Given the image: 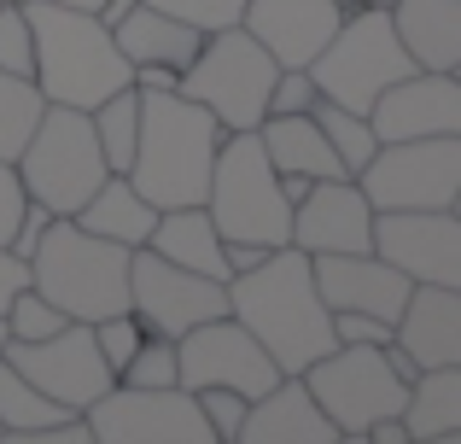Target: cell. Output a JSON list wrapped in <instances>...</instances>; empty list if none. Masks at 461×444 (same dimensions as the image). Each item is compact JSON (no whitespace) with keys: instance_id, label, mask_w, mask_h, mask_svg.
Wrapping results in <instances>:
<instances>
[{"instance_id":"obj_20","label":"cell","mask_w":461,"mask_h":444,"mask_svg":"<svg viewBox=\"0 0 461 444\" xmlns=\"http://www.w3.org/2000/svg\"><path fill=\"white\" fill-rule=\"evenodd\" d=\"M392 345L409 351L415 368H438V363H461V286H438V281H415L392 322Z\"/></svg>"},{"instance_id":"obj_15","label":"cell","mask_w":461,"mask_h":444,"mask_svg":"<svg viewBox=\"0 0 461 444\" xmlns=\"http://www.w3.org/2000/svg\"><path fill=\"white\" fill-rule=\"evenodd\" d=\"M368 251H380L409 281L461 286V217L456 211H374Z\"/></svg>"},{"instance_id":"obj_18","label":"cell","mask_w":461,"mask_h":444,"mask_svg":"<svg viewBox=\"0 0 461 444\" xmlns=\"http://www.w3.org/2000/svg\"><path fill=\"white\" fill-rule=\"evenodd\" d=\"M374 234V205L362 199L357 176H327V182H310V194L293 205V240L304 258H321V251H368Z\"/></svg>"},{"instance_id":"obj_11","label":"cell","mask_w":461,"mask_h":444,"mask_svg":"<svg viewBox=\"0 0 461 444\" xmlns=\"http://www.w3.org/2000/svg\"><path fill=\"white\" fill-rule=\"evenodd\" d=\"M94 444H216L199 398L187 386H112L88 403Z\"/></svg>"},{"instance_id":"obj_8","label":"cell","mask_w":461,"mask_h":444,"mask_svg":"<svg viewBox=\"0 0 461 444\" xmlns=\"http://www.w3.org/2000/svg\"><path fill=\"white\" fill-rule=\"evenodd\" d=\"M304 70H310V82H315L321 100H339V105H350V112H368L374 94L392 88L397 77H409L415 59H409L403 41H397L392 12L362 6V12H345V18H339V30L327 35V47Z\"/></svg>"},{"instance_id":"obj_26","label":"cell","mask_w":461,"mask_h":444,"mask_svg":"<svg viewBox=\"0 0 461 444\" xmlns=\"http://www.w3.org/2000/svg\"><path fill=\"white\" fill-rule=\"evenodd\" d=\"M147 246L158 251V258L181 263V269H199V275H211V281H228L222 234H216V222H211V211H204V205H169V211H158Z\"/></svg>"},{"instance_id":"obj_34","label":"cell","mask_w":461,"mask_h":444,"mask_svg":"<svg viewBox=\"0 0 461 444\" xmlns=\"http://www.w3.org/2000/svg\"><path fill=\"white\" fill-rule=\"evenodd\" d=\"M0 70L35 77V35L23 18V0H0Z\"/></svg>"},{"instance_id":"obj_7","label":"cell","mask_w":461,"mask_h":444,"mask_svg":"<svg viewBox=\"0 0 461 444\" xmlns=\"http://www.w3.org/2000/svg\"><path fill=\"white\" fill-rule=\"evenodd\" d=\"M12 164H18L23 194L41 199L53 217H77L82 199L112 176L100 140H94L88 112H77V105H47L41 123L30 129V140H23V152Z\"/></svg>"},{"instance_id":"obj_9","label":"cell","mask_w":461,"mask_h":444,"mask_svg":"<svg viewBox=\"0 0 461 444\" xmlns=\"http://www.w3.org/2000/svg\"><path fill=\"white\" fill-rule=\"evenodd\" d=\"M304 386L321 403V415L339 427V439H357V444L380 415H403V398H409V380L397 375L385 345H333L304 368Z\"/></svg>"},{"instance_id":"obj_10","label":"cell","mask_w":461,"mask_h":444,"mask_svg":"<svg viewBox=\"0 0 461 444\" xmlns=\"http://www.w3.org/2000/svg\"><path fill=\"white\" fill-rule=\"evenodd\" d=\"M374 211H456L461 205V135L380 140L357 176Z\"/></svg>"},{"instance_id":"obj_17","label":"cell","mask_w":461,"mask_h":444,"mask_svg":"<svg viewBox=\"0 0 461 444\" xmlns=\"http://www.w3.org/2000/svg\"><path fill=\"white\" fill-rule=\"evenodd\" d=\"M310 275H315V293H321V304L333 316L339 310H357V316H380V322H397L409 286H415L380 251H321V258H310Z\"/></svg>"},{"instance_id":"obj_43","label":"cell","mask_w":461,"mask_h":444,"mask_svg":"<svg viewBox=\"0 0 461 444\" xmlns=\"http://www.w3.org/2000/svg\"><path fill=\"white\" fill-rule=\"evenodd\" d=\"M129 6H135V0H100V12H94V18H100V23H105V30H112V23H117V18H123V12H129Z\"/></svg>"},{"instance_id":"obj_35","label":"cell","mask_w":461,"mask_h":444,"mask_svg":"<svg viewBox=\"0 0 461 444\" xmlns=\"http://www.w3.org/2000/svg\"><path fill=\"white\" fill-rule=\"evenodd\" d=\"M88 328H94V345H100V357H105V368H112V380L123 375V363L135 357V345L147 340V328H140V316H135V310L100 316V322H88Z\"/></svg>"},{"instance_id":"obj_22","label":"cell","mask_w":461,"mask_h":444,"mask_svg":"<svg viewBox=\"0 0 461 444\" xmlns=\"http://www.w3.org/2000/svg\"><path fill=\"white\" fill-rule=\"evenodd\" d=\"M385 12L415 70H461V0H392Z\"/></svg>"},{"instance_id":"obj_19","label":"cell","mask_w":461,"mask_h":444,"mask_svg":"<svg viewBox=\"0 0 461 444\" xmlns=\"http://www.w3.org/2000/svg\"><path fill=\"white\" fill-rule=\"evenodd\" d=\"M339 18H345L339 0H246L240 12L246 35H258L275 65H310L339 30Z\"/></svg>"},{"instance_id":"obj_12","label":"cell","mask_w":461,"mask_h":444,"mask_svg":"<svg viewBox=\"0 0 461 444\" xmlns=\"http://www.w3.org/2000/svg\"><path fill=\"white\" fill-rule=\"evenodd\" d=\"M129 310L140 316L147 333L181 340L199 322L228 316V281H211L199 269H181V263L158 258L152 246H135L129 251Z\"/></svg>"},{"instance_id":"obj_14","label":"cell","mask_w":461,"mask_h":444,"mask_svg":"<svg viewBox=\"0 0 461 444\" xmlns=\"http://www.w3.org/2000/svg\"><path fill=\"white\" fill-rule=\"evenodd\" d=\"M0 357H6L23 380H35L53 403H65V410H88V403L112 386V368H105L88 322H65V328L47 333V340H6Z\"/></svg>"},{"instance_id":"obj_3","label":"cell","mask_w":461,"mask_h":444,"mask_svg":"<svg viewBox=\"0 0 461 444\" xmlns=\"http://www.w3.org/2000/svg\"><path fill=\"white\" fill-rule=\"evenodd\" d=\"M23 18H30V35H35V88H41L47 105L94 112L112 88L129 82V59L117 53L112 30L94 12L23 0Z\"/></svg>"},{"instance_id":"obj_38","label":"cell","mask_w":461,"mask_h":444,"mask_svg":"<svg viewBox=\"0 0 461 444\" xmlns=\"http://www.w3.org/2000/svg\"><path fill=\"white\" fill-rule=\"evenodd\" d=\"M333 345H392V322L339 310V316H333Z\"/></svg>"},{"instance_id":"obj_28","label":"cell","mask_w":461,"mask_h":444,"mask_svg":"<svg viewBox=\"0 0 461 444\" xmlns=\"http://www.w3.org/2000/svg\"><path fill=\"white\" fill-rule=\"evenodd\" d=\"M88 123H94V140H100V152H105V170H129V159H135V135H140V88H135V82L112 88L88 112Z\"/></svg>"},{"instance_id":"obj_5","label":"cell","mask_w":461,"mask_h":444,"mask_svg":"<svg viewBox=\"0 0 461 444\" xmlns=\"http://www.w3.org/2000/svg\"><path fill=\"white\" fill-rule=\"evenodd\" d=\"M204 211H211L222 240H258V246H286L293 240V205L281 194L269 152H263L258 129H234L222 135L211 159V187H204Z\"/></svg>"},{"instance_id":"obj_27","label":"cell","mask_w":461,"mask_h":444,"mask_svg":"<svg viewBox=\"0 0 461 444\" xmlns=\"http://www.w3.org/2000/svg\"><path fill=\"white\" fill-rule=\"evenodd\" d=\"M77 222L88 228V234L117 240V246L135 251V246H147V234H152V222H158V205L135 194V182H129L123 170H112V176H105V182L94 187L88 199H82Z\"/></svg>"},{"instance_id":"obj_4","label":"cell","mask_w":461,"mask_h":444,"mask_svg":"<svg viewBox=\"0 0 461 444\" xmlns=\"http://www.w3.org/2000/svg\"><path fill=\"white\" fill-rule=\"evenodd\" d=\"M30 286L70 322L129 310V246L88 234L77 217H53L30 251Z\"/></svg>"},{"instance_id":"obj_23","label":"cell","mask_w":461,"mask_h":444,"mask_svg":"<svg viewBox=\"0 0 461 444\" xmlns=\"http://www.w3.org/2000/svg\"><path fill=\"white\" fill-rule=\"evenodd\" d=\"M112 41H117V53H123L129 65H169V70H187L204 35L193 30V23H181V18H169V12L147 6V0H135V6H129L123 18L112 23Z\"/></svg>"},{"instance_id":"obj_32","label":"cell","mask_w":461,"mask_h":444,"mask_svg":"<svg viewBox=\"0 0 461 444\" xmlns=\"http://www.w3.org/2000/svg\"><path fill=\"white\" fill-rule=\"evenodd\" d=\"M117 380H123V386H181L176 380V340H169V333H147Z\"/></svg>"},{"instance_id":"obj_44","label":"cell","mask_w":461,"mask_h":444,"mask_svg":"<svg viewBox=\"0 0 461 444\" xmlns=\"http://www.w3.org/2000/svg\"><path fill=\"white\" fill-rule=\"evenodd\" d=\"M345 12H362V6H392V0H339Z\"/></svg>"},{"instance_id":"obj_36","label":"cell","mask_w":461,"mask_h":444,"mask_svg":"<svg viewBox=\"0 0 461 444\" xmlns=\"http://www.w3.org/2000/svg\"><path fill=\"white\" fill-rule=\"evenodd\" d=\"M147 6L169 12V18H181V23H193L199 35H211V30H228V23H240L246 0H147Z\"/></svg>"},{"instance_id":"obj_24","label":"cell","mask_w":461,"mask_h":444,"mask_svg":"<svg viewBox=\"0 0 461 444\" xmlns=\"http://www.w3.org/2000/svg\"><path fill=\"white\" fill-rule=\"evenodd\" d=\"M409 444H456L461 439V363L420 368L403 398Z\"/></svg>"},{"instance_id":"obj_33","label":"cell","mask_w":461,"mask_h":444,"mask_svg":"<svg viewBox=\"0 0 461 444\" xmlns=\"http://www.w3.org/2000/svg\"><path fill=\"white\" fill-rule=\"evenodd\" d=\"M65 322H70V316H65L59 304H47L35 286H18V293H12V304H6L12 340H47V333H59Z\"/></svg>"},{"instance_id":"obj_45","label":"cell","mask_w":461,"mask_h":444,"mask_svg":"<svg viewBox=\"0 0 461 444\" xmlns=\"http://www.w3.org/2000/svg\"><path fill=\"white\" fill-rule=\"evenodd\" d=\"M53 6H77V12H100V0H53Z\"/></svg>"},{"instance_id":"obj_1","label":"cell","mask_w":461,"mask_h":444,"mask_svg":"<svg viewBox=\"0 0 461 444\" xmlns=\"http://www.w3.org/2000/svg\"><path fill=\"white\" fill-rule=\"evenodd\" d=\"M228 316L258 333L281 375H304L321 351H333V310L321 304L298 246H275L258 269L228 275Z\"/></svg>"},{"instance_id":"obj_41","label":"cell","mask_w":461,"mask_h":444,"mask_svg":"<svg viewBox=\"0 0 461 444\" xmlns=\"http://www.w3.org/2000/svg\"><path fill=\"white\" fill-rule=\"evenodd\" d=\"M263 258H269V246H258V240H222V263H228V275L258 269Z\"/></svg>"},{"instance_id":"obj_29","label":"cell","mask_w":461,"mask_h":444,"mask_svg":"<svg viewBox=\"0 0 461 444\" xmlns=\"http://www.w3.org/2000/svg\"><path fill=\"white\" fill-rule=\"evenodd\" d=\"M65 415H82V410L53 403L35 380H23L18 368L0 357V439L6 433H30V427H47V421H65Z\"/></svg>"},{"instance_id":"obj_25","label":"cell","mask_w":461,"mask_h":444,"mask_svg":"<svg viewBox=\"0 0 461 444\" xmlns=\"http://www.w3.org/2000/svg\"><path fill=\"white\" fill-rule=\"evenodd\" d=\"M258 140L263 152H269L275 176H304V182H327V176H345V164L333 159V147H327L321 123H315L310 112H293V117H263L258 123Z\"/></svg>"},{"instance_id":"obj_40","label":"cell","mask_w":461,"mask_h":444,"mask_svg":"<svg viewBox=\"0 0 461 444\" xmlns=\"http://www.w3.org/2000/svg\"><path fill=\"white\" fill-rule=\"evenodd\" d=\"M30 205V194H23V182H18V164H6L0 159V246L12 240V228H18V211Z\"/></svg>"},{"instance_id":"obj_6","label":"cell","mask_w":461,"mask_h":444,"mask_svg":"<svg viewBox=\"0 0 461 444\" xmlns=\"http://www.w3.org/2000/svg\"><path fill=\"white\" fill-rule=\"evenodd\" d=\"M275 59L263 53L258 35H246V23H228V30H211L193 53V65L181 70L176 94L199 100L204 112L222 123V135L234 129H258L263 112H269V88H275Z\"/></svg>"},{"instance_id":"obj_39","label":"cell","mask_w":461,"mask_h":444,"mask_svg":"<svg viewBox=\"0 0 461 444\" xmlns=\"http://www.w3.org/2000/svg\"><path fill=\"white\" fill-rule=\"evenodd\" d=\"M47 222H53V211H47L41 199H30V205L18 211V228H12L6 251H12V258H23V263H30V251H35V240H41V228H47Z\"/></svg>"},{"instance_id":"obj_2","label":"cell","mask_w":461,"mask_h":444,"mask_svg":"<svg viewBox=\"0 0 461 444\" xmlns=\"http://www.w3.org/2000/svg\"><path fill=\"white\" fill-rule=\"evenodd\" d=\"M216 147H222V123L199 100H187L176 88H158V94L140 88V135H135V159H129L123 176L158 211L204 205Z\"/></svg>"},{"instance_id":"obj_42","label":"cell","mask_w":461,"mask_h":444,"mask_svg":"<svg viewBox=\"0 0 461 444\" xmlns=\"http://www.w3.org/2000/svg\"><path fill=\"white\" fill-rule=\"evenodd\" d=\"M18 286H30V263L12 258V251L0 246V310L12 304V293H18Z\"/></svg>"},{"instance_id":"obj_37","label":"cell","mask_w":461,"mask_h":444,"mask_svg":"<svg viewBox=\"0 0 461 444\" xmlns=\"http://www.w3.org/2000/svg\"><path fill=\"white\" fill-rule=\"evenodd\" d=\"M193 398H199V410H204V421H211V439L216 444H234L240 439V421H246V403L251 398H240V392H228V386H199Z\"/></svg>"},{"instance_id":"obj_13","label":"cell","mask_w":461,"mask_h":444,"mask_svg":"<svg viewBox=\"0 0 461 444\" xmlns=\"http://www.w3.org/2000/svg\"><path fill=\"white\" fill-rule=\"evenodd\" d=\"M176 380L187 392L228 386V392H240V398H258V392H269L275 380H281V368H275V357L258 345V333H251L246 322L211 316V322H199V328H187L176 340Z\"/></svg>"},{"instance_id":"obj_21","label":"cell","mask_w":461,"mask_h":444,"mask_svg":"<svg viewBox=\"0 0 461 444\" xmlns=\"http://www.w3.org/2000/svg\"><path fill=\"white\" fill-rule=\"evenodd\" d=\"M333 439H339V427L310 398L304 375H281L269 392H258L246 403V421H240L234 444H333Z\"/></svg>"},{"instance_id":"obj_31","label":"cell","mask_w":461,"mask_h":444,"mask_svg":"<svg viewBox=\"0 0 461 444\" xmlns=\"http://www.w3.org/2000/svg\"><path fill=\"white\" fill-rule=\"evenodd\" d=\"M47 100L41 88H35V77H12V70H0V159H18L23 140H30V129L41 123Z\"/></svg>"},{"instance_id":"obj_46","label":"cell","mask_w":461,"mask_h":444,"mask_svg":"<svg viewBox=\"0 0 461 444\" xmlns=\"http://www.w3.org/2000/svg\"><path fill=\"white\" fill-rule=\"evenodd\" d=\"M6 340H12V328H6V310H0V351H6Z\"/></svg>"},{"instance_id":"obj_30","label":"cell","mask_w":461,"mask_h":444,"mask_svg":"<svg viewBox=\"0 0 461 444\" xmlns=\"http://www.w3.org/2000/svg\"><path fill=\"white\" fill-rule=\"evenodd\" d=\"M310 117L321 123V135H327V147H333V159L345 164V176H362V164H368L374 147H380L368 112H350V105H339V100H315Z\"/></svg>"},{"instance_id":"obj_16","label":"cell","mask_w":461,"mask_h":444,"mask_svg":"<svg viewBox=\"0 0 461 444\" xmlns=\"http://www.w3.org/2000/svg\"><path fill=\"white\" fill-rule=\"evenodd\" d=\"M368 123H374L380 140L461 135V77L456 70H409L392 88L374 94Z\"/></svg>"}]
</instances>
